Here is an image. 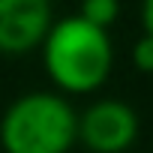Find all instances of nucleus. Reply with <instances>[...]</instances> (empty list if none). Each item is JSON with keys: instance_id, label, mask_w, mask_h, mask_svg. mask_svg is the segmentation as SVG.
Instances as JSON below:
<instances>
[{"instance_id": "7ed1b4c3", "label": "nucleus", "mask_w": 153, "mask_h": 153, "mask_svg": "<svg viewBox=\"0 0 153 153\" xmlns=\"http://www.w3.org/2000/svg\"><path fill=\"white\" fill-rule=\"evenodd\" d=\"M138 129V111L123 99H99L78 114V141L90 153H126Z\"/></svg>"}, {"instance_id": "f257e3e1", "label": "nucleus", "mask_w": 153, "mask_h": 153, "mask_svg": "<svg viewBox=\"0 0 153 153\" xmlns=\"http://www.w3.org/2000/svg\"><path fill=\"white\" fill-rule=\"evenodd\" d=\"M39 48H42L45 72L60 93L84 96L99 90L111 78L114 48L108 30L90 24L81 15L51 21Z\"/></svg>"}, {"instance_id": "f03ea898", "label": "nucleus", "mask_w": 153, "mask_h": 153, "mask_svg": "<svg viewBox=\"0 0 153 153\" xmlns=\"http://www.w3.org/2000/svg\"><path fill=\"white\" fill-rule=\"evenodd\" d=\"M75 141H78V111L63 93H24L0 117L3 153H69Z\"/></svg>"}, {"instance_id": "39448f33", "label": "nucleus", "mask_w": 153, "mask_h": 153, "mask_svg": "<svg viewBox=\"0 0 153 153\" xmlns=\"http://www.w3.org/2000/svg\"><path fill=\"white\" fill-rule=\"evenodd\" d=\"M78 15L87 18L90 24L96 27H111L117 18H120V0H81L78 6Z\"/></svg>"}, {"instance_id": "0eeeda50", "label": "nucleus", "mask_w": 153, "mask_h": 153, "mask_svg": "<svg viewBox=\"0 0 153 153\" xmlns=\"http://www.w3.org/2000/svg\"><path fill=\"white\" fill-rule=\"evenodd\" d=\"M141 27L147 36H153V0H141Z\"/></svg>"}, {"instance_id": "20e7f679", "label": "nucleus", "mask_w": 153, "mask_h": 153, "mask_svg": "<svg viewBox=\"0 0 153 153\" xmlns=\"http://www.w3.org/2000/svg\"><path fill=\"white\" fill-rule=\"evenodd\" d=\"M51 27V0H0V54L39 48Z\"/></svg>"}, {"instance_id": "423d86ee", "label": "nucleus", "mask_w": 153, "mask_h": 153, "mask_svg": "<svg viewBox=\"0 0 153 153\" xmlns=\"http://www.w3.org/2000/svg\"><path fill=\"white\" fill-rule=\"evenodd\" d=\"M132 63H135V69L138 72H147V75H153V36H141L135 45H132Z\"/></svg>"}]
</instances>
